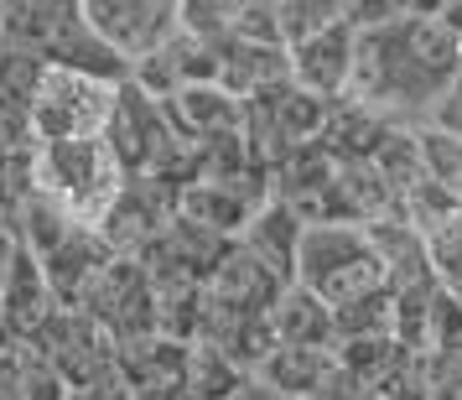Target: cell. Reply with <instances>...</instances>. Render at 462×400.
Here are the masks:
<instances>
[{"label":"cell","instance_id":"obj_8","mask_svg":"<svg viewBox=\"0 0 462 400\" xmlns=\"http://www.w3.org/2000/svg\"><path fill=\"white\" fill-rule=\"evenodd\" d=\"M188 354L192 343L167 333L130 338L115 349V375L125 379L130 400H188Z\"/></svg>","mask_w":462,"mask_h":400},{"label":"cell","instance_id":"obj_3","mask_svg":"<svg viewBox=\"0 0 462 400\" xmlns=\"http://www.w3.org/2000/svg\"><path fill=\"white\" fill-rule=\"evenodd\" d=\"M37 188L52 192L58 203L79 213L84 224H99L105 209L125 188V167L105 135H79V141H42L37 151Z\"/></svg>","mask_w":462,"mask_h":400},{"label":"cell","instance_id":"obj_22","mask_svg":"<svg viewBox=\"0 0 462 400\" xmlns=\"http://www.w3.org/2000/svg\"><path fill=\"white\" fill-rule=\"evenodd\" d=\"M42 79H47V63L37 52L0 47V115L5 120H32V105H37Z\"/></svg>","mask_w":462,"mask_h":400},{"label":"cell","instance_id":"obj_18","mask_svg":"<svg viewBox=\"0 0 462 400\" xmlns=\"http://www.w3.org/2000/svg\"><path fill=\"white\" fill-rule=\"evenodd\" d=\"M337 369V349H291V343H281L265 364H260V379L281 390L286 400H312Z\"/></svg>","mask_w":462,"mask_h":400},{"label":"cell","instance_id":"obj_2","mask_svg":"<svg viewBox=\"0 0 462 400\" xmlns=\"http://www.w3.org/2000/svg\"><path fill=\"white\" fill-rule=\"evenodd\" d=\"M296 281L337 312L358 296L384 292L390 265L364 224H307L301 250H296Z\"/></svg>","mask_w":462,"mask_h":400},{"label":"cell","instance_id":"obj_20","mask_svg":"<svg viewBox=\"0 0 462 400\" xmlns=\"http://www.w3.org/2000/svg\"><path fill=\"white\" fill-rule=\"evenodd\" d=\"M0 400H73V390L32 343H11L0 354Z\"/></svg>","mask_w":462,"mask_h":400},{"label":"cell","instance_id":"obj_12","mask_svg":"<svg viewBox=\"0 0 462 400\" xmlns=\"http://www.w3.org/2000/svg\"><path fill=\"white\" fill-rule=\"evenodd\" d=\"M52 312H58V296L47 286L42 260L32 250H16L11 271L0 281V322H5V333L16 338V343H32L37 328H42Z\"/></svg>","mask_w":462,"mask_h":400},{"label":"cell","instance_id":"obj_25","mask_svg":"<svg viewBox=\"0 0 462 400\" xmlns=\"http://www.w3.org/2000/svg\"><path fill=\"white\" fill-rule=\"evenodd\" d=\"M447 22H452V32L462 37V0H452V5H447Z\"/></svg>","mask_w":462,"mask_h":400},{"label":"cell","instance_id":"obj_21","mask_svg":"<svg viewBox=\"0 0 462 400\" xmlns=\"http://www.w3.org/2000/svg\"><path fill=\"white\" fill-rule=\"evenodd\" d=\"M245 379L250 375H245L218 343H208V338L192 343V354H188V400H234Z\"/></svg>","mask_w":462,"mask_h":400},{"label":"cell","instance_id":"obj_11","mask_svg":"<svg viewBox=\"0 0 462 400\" xmlns=\"http://www.w3.org/2000/svg\"><path fill=\"white\" fill-rule=\"evenodd\" d=\"M109 260H115V250H109V239L94 224H79L58 250L42 255V271H47L52 296H58V307H79L88 296V286L105 275Z\"/></svg>","mask_w":462,"mask_h":400},{"label":"cell","instance_id":"obj_16","mask_svg":"<svg viewBox=\"0 0 462 400\" xmlns=\"http://www.w3.org/2000/svg\"><path fill=\"white\" fill-rule=\"evenodd\" d=\"M271 328L281 343L291 349H337V328H333V307L317 292H307L301 281H291L281 302L271 307Z\"/></svg>","mask_w":462,"mask_h":400},{"label":"cell","instance_id":"obj_17","mask_svg":"<svg viewBox=\"0 0 462 400\" xmlns=\"http://www.w3.org/2000/svg\"><path fill=\"white\" fill-rule=\"evenodd\" d=\"M5 224H11V234H16V245H22V250H32L37 260H42V255L58 250V245H63L68 234H73L79 224H84V219H79V213L68 209V203H58L52 192L37 188L32 198H22L16 209L5 213Z\"/></svg>","mask_w":462,"mask_h":400},{"label":"cell","instance_id":"obj_15","mask_svg":"<svg viewBox=\"0 0 462 400\" xmlns=\"http://www.w3.org/2000/svg\"><path fill=\"white\" fill-rule=\"evenodd\" d=\"M301 234H307V219H301L291 203L271 198V203L250 219V229L239 234V245L260 255L281 281H296V250H301Z\"/></svg>","mask_w":462,"mask_h":400},{"label":"cell","instance_id":"obj_19","mask_svg":"<svg viewBox=\"0 0 462 400\" xmlns=\"http://www.w3.org/2000/svg\"><path fill=\"white\" fill-rule=\"evenodd\" d=\"M37 151H42V135L32 130V120L0 115V213H11L22 198L37 192Z\"/></svg>","mask_w":462,"mask_h":400},{"label":"cell","instance_id":"obj_13","mask_svg":"<svg viewBox=\"0 0 462 400\" xmlns=\"http://www.w3.org/2000/svg\"><path fill=\"white\" fill-rule=\"evenodd\" d=\"M213 52H218V84L239 94V99H254V94L291 79V47L286 42L224 37V42H213Z\"/></svg>","mask_w":462,"mask_h":400},{"label":"cell","instance_id":"obj_10","mask_svg":"<svg viewBox=\"0 0 462 400\" xmlns=\"http://www.w3.org/2000/svg\"><path fill=\"white\" fill-rule=\"evenodd\" d=\"M354 52H358V26L337 22V26H322L312 37L291 42V79L307 94L317 99H343L348 84H354Z\"/></svg>","mask_w":462,"mask_h":400},{"label":"cell","instance_id":"obj_5","mask_svg":"<svg viewBox=\"0 0 462 400\" xmlns=\"http://www.w3.org/2000/svg\"><path fill=\"white\" fill-rule=\"evenodd\" d=\"M32 349L68 379V390H84V385H99V379L115 375V338L99 317H88L84 307H58L47 317Z\"/></svg>","mask_w":462,"mask_h":400},{"label":"cell","instance_id":"obj_4","mask_svg":"<svg viewBox=\"0 0 462 400\" xmlns=\"http://www.w3.org/2000/svg\"><path fill=\"white\" fill-rule=\"evenodd\" d=\"M115 88L105 79H88L73 68H47L37 105H32V130L42 141H79V135H105L115 115Z\"/></svg>","mask_w":462,"mask_h":400},{"label":"cell","instance_id":"obj_9","mask_svg":"<svg viewBox=\"0 0 462 400\" xmlns=\"http://www.w3.org/2000/svg\"><path fill=\"white\" fill-rule=\"evenodd\" d=\"M84 0H5L0 11V47H16V52H37L42 63H52V52L84 32Z\"/></svg>","mask_w":462,"mask_h":400},{"label":"cell","instance_id":"obj_24","mask_svg":"<svg viewBox=\"0 0 462 400\" xmlns=\"http://www.w3.org/2000/svg\"><path fill=\"white\" fill-rule=\"evenodd\" d=\"M431 126L447 130V135H457V141H462V73L452 79V88L441 94V105L431 109Z\"/></svg>","mask_w":462,"mask_h":400},{"label":"cell","instance_id":"obj_6","mask_svg":"<svg viewBox=\"0 0 462 400\" xmlns=\"http://www.w3.org/2000/svg\"><path fill=\"white\" fill-rule=\"evenodd\" d=\"M84 16L135 68L182 32V0H84Z\"/></svg>","mask_w":462,"mask_h":400},{"label":"cell","instance_id":"obj_1","mask_svg":"<svg viewBox=\"0 0 462 400\" xmlns=\"http://www.w3.org/2000/svg\"><path fill=\"white\" fill-rule=\"evenodd\" d=\"M462 73V37L447 16H390L358 32L354 84L343 99L374 109L384 126H426Z\"/></svg>","mask_w":462,"mask_h":400},{"label":"cell","instance_id":"obj_23","mask_svg":"<svg viewBox=\"0 0 462 400\" xmlns=\"http://www.w3.org/2000/svg\"><path fill=\"white\" fill-rule=\"evenodd\" d=\"M254 5L260 0H182V32L203 37V42H224Z\"/></svg>","mask_w":462,"mask_h":400},{"label":"cell","instance_id":"obj_14","mask_svg":"<svg viewBox=\"0 0 462 400\" xmlns=\"http://www.w3.org/2000/svg\"><path fill=\"white\" fill-rule=\"evenodd\" d=\"M162 105H167L177 135L192 141V146H203V141H213V135L245 126V99L229 94L224 84H192V88H182V94L162 99Z\"/></svg>","mask_w":462,"mask_h":400},{"label":"cell","instance_id":"obj_7","mask_svg":"<svg viewBox=\"0 0 462 400\" xmlns=\"http://www.w3.org/2000/svg\"><path fill=\"white\" fill-rule=\"evenodd\" d=\"M171 219H177V188L171 182H162V177H125L120 198L105 209V219L94 229L109 239L115 255H130L135 260L151 239L167 234Z\"/></svg>","mask_w":462,"mask_h":400}]
</instances>
